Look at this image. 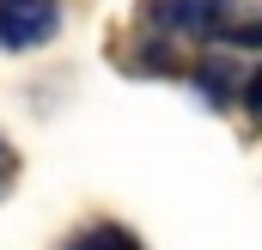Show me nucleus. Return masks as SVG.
<instances>
[{
  "label": "nucleus",
  "instance_id": "obj_1",
  "mask_svg": "<svg viewBox=\"0 0 262 250\" xmlns=\"http://www.w3.org/2000/svg\"><path fill=\"white\" fill-rule=\"evenodd\" d=\"M61 31L55 0H0V49H43Z\"/></svg>",
  "mask_w": 262,
  "mask_h": 250
},
{
  "label": "nucleus",
  "instance_id": "obj_2",
  "mask_svg": "<svg viewBox=\"0 0 262 250\" xmlns=\"http://www.w3.org/2000/svg\"><path fill=\"white\" fill-rule=\"evenodd\" d=\"M232 0H159V25L171 31H220Z\"/></svg>",
  "mask_w": 262,
  "mask_h": 250
},
{
  "label": "nucleus",
  "instance_id": "obj_3",
  "mask_svg": "<svg viewBox=\"0 0 262 250\" xmlns=\"http://www.w3.org/2000/svg\"><path fill=\"white\" fill-rule=\"evenodd\" d=\"M67 250H140V238H134L128 226H110V220H104V226H85Z\"/></svg>",
  "mask_w": 262,
  "mask_h": 250
},
{
  "label": "nucleus",
  "instance_id": "obj_4",
  "mask_svg": "<svg viewBox=\"0 0 262 250\" xmlns=\"http://www.w3.org/2000/svg\"><path fill=\"white\" fill-rule=\"evenodd\" d=\"M12 171H18V159H12V147L0 140V195H6V183H12Z\"/></svg>",
  "mask_w": 262,
  "mask_h": 250
},
{
  "label": "nucleus",
  "instance_id": "obj_5",
  "mask_svg": "<svg viewBox=\"0 0 262 250\" xmlns=\"http://www.w3.org/2000/svg\"><path fill=\"white\" fill-rule=\"evenodd\" d=\"M244 98H250V110H256V116H262V73H256V79H250V92H244Z\"/></svg>",
  "mask_w": 262,
  "mask_h": 250
}]
</instances>
